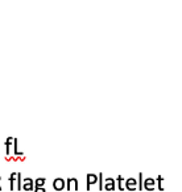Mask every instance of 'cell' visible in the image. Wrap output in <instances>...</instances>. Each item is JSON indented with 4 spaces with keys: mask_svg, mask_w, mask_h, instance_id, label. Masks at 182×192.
<instances>
[{
    "mask_svg": "<svg viewBox=\"0 0 182 192\" xmlns=\"http://www.w3.org/2000/svg\"><path fill=\"white\" fill-rule=\"evenodd\" d=\"M142 190H145V191H154L156 190V179H153V178H147L145 180H142Z\"/></svg>",
    "mask_w": 182,
    "mask_h": 192,
    "instance_id": "6da1fadb",
    "label": "cell"
},
{
    "mask_svg": "<svg viewBox=\"0 0 182 192\" xmlns=\"http://www.w3.org/2000/svg\"><path fill=\"white\" fill-rule=\"evenodd\" d=\"M124 188L125 190H128V191H131V192H133V191H136L137 190V180L135 179V178H128L124 182Z\"/></svg>",
    "mask_w": 182,
    "mask_h": 192,
    "instance_id": "7a4b0ae2",
    "label": "cell"
},
{
    "mask_svg": "<svg viewBox=\"0 0 182 192\" xmlns=\"http://www.w3.org/2000/svg\"><path fill=\"white\" fill-rule=\"evenodd\" d=\"M71 187H73L74 191H78V190H79L78 179H75V178H69L68 180H66V190L70 192V191H71Z\"/></svg>",
    "mask_w": 182,
    "mask_h": 192,
    "instance_id": "3957f363",
    "label": "cell"
},
{
    "mask_svg": "<svg viewBox=\"0 0 182 192\" xmlns=\"http://www.w3.org/2000/svg\"><path fill=\"white\" fill-rule=\"evenodd\" d=\"M87 184H86V190L87 191H90L91 190V185L94 184H96L98 183V175L96 174H87Z\"/></svg>",
    "mask_w": 182,
    "mask_h": 192,
    "instance_id": "277c9868",
    "label": "cell"
},
{
    "mask_svg": "<svg viewBox=\"0 0 182 192\" xmlns=\"http://www.w3.org/2000/svg\"><path fill=\"white\" fill-rule=\"evenodd\" d=\"M104 183L103 184V188L106 191H115V188H116V182H115L114 178H106L104 179Z\"/></svg>",
    "mask_w": 182,
    "mask_h": 192,
    "instance_id": "5b68a950",
    "label": "cell"
},
{
    "mask_svg": "<svg viewBox=\"0 0 182 192\" xmlns=\"http://www.w3.org/2000/svg\"><path fill=\"white\" fill-rule=\"evenodd\" d=\"M65 187H66V182L62 179V178H56L53 180V188L56 190V191H62V190H65Z\"/></svg>",
    "mask_w": 182,
    "mask_h": 192,
    "instance_id": "8992f818",
    "label": "cell"
},
{
    "mask_svg": "<svg viewBox=\"0 0 182 192\" xmlns=\"http://www.w3.org/2000/svg\"><path fill=\"white\" fill-rule=\"evenodd\" d=\"M21 190H24L26 192L35 190V183H33V179H30V178L24 179V183L21 184Z\"/></svg>",
    "mask_w": 182,
    "mask_h": 192,
    "instance_id": "52a82bcc",
    "label": "cell"
},
{
    "mask_svg": "<svg viewBox=\"0 0 182 192\" xmlns=\"http://www.w3.org/2000/svg\"><path fill=\"white\" fill-rule=\"evenodd\" d=\"M16 175H17V172H12V174H11V176H9V188H11V191L16 190V188H15V184H16Z\"/></svg>",
    "mask_w": 182,
    "mask_h": 192,
    "instance_id": "ba28073f",
    "label": "cell"
},
{
    "mask_svg": "<svg viewBox=\"0 0 182 192\" xmlns=\"http://www.w3.org/2000/svg\"><path fill=\"white\" fill-rule=\"evenodd\" d=\"M45 182H46L45 178H37L36 180H33V183H35V188L44 187V185H45Z\"/></svg>",
    "mask_w": 182,
    "mask_h": 192,
    "instance_id": "9c48e42d",
    "label": "cell"
},
{
    "mask_svg": "<svg viewBox=\"0 0 182 192\" xmlns=\"http://www.w3.org/2000/svg\"><path fill=\"white\" fill-rule=\"evenodd\" d=\"M115 182L118 183L120 191H124V179H123V176H121V175H118V178L115 179Z\"/></svg>",
    "mask_w": 182,
    "mask_h": 192,
    "instance_id": "30bf717a",
    "label": "cell"
},
{
    "mask_svg": "<svg viewBox=\"0 0 182 192\" xmlns=\"http://www.w3.org/2000/svg\"><path fill=\"white\" fill-rule=\"evenodd\" d=\"M21 172H17V175H16V185H15V188L17 190V191H21Z\"/></svg>",
    "mask_w": 182,
    "mask_h": 192,
    "instance_id": "8fae6325",
    "label": "cell"
},
{
    "mask_svg": "<svg viewBox=\"0 0 182 192\" xmlns=\"http://www.w3.org/2000/svg\"><path fill=\"white\" fill-rule=\"evenodd\" d=\"M157 185H158V190L160 191H165V187H164V178L161 175H158L157 176Z\"/></svg>",
    "mask_w": 182,
    "mask_h": 192,
    "instance_id": "7c38bea8",
    "label": "cell"
},
{
    "mask_svg": "<svg viewBox=\"0 0 182 192\" xmlns=\"http://www.w3.org/2000/svg\"><path fill=\"white\" fill-rule=\"evenodd\" d=\"M98 179H99V190L103 191V174H98Z\"/></svg>",
    "mask_w": 182,
    "mask_h": 192,
    "instance_id": "4fadbf2b",
    "label": "cell"
},
{
    "mask_svg": "<svg viewBox=\"0 0 182 192\" xmlns=\"http://www.w3.org/2000/svg\"><path fill=\"white\" fill-rule=\"evenodd\" d=\"M137 190H142V174H139V183H137Z\"/></svg>",
    "mask_w": 182,
    "mask_h": 192,
    "instance_id": "5bb4252c",
    "label": "cell"
},
{
    "mask_svg": "<svg viewBox=\"0 0 182 192\" xmlns=\"http://www.w3.org/2000/svg\"><path fill=\"white\" fill-rule=\"evenodd\" d=\"M33 191H35V192H46V191H45V188H44V187H38V188H35Z\"/></svg>",
    "mask_w": 182,
    "mask_h": 192,
    "instance_id": "9a60e30c",
    "label": "cell"
},
{
    "mask_svg": "<svg viewBox=\"0 0 182 192\" xmlns=\"http://www.w3.org/2000/svg\"><path fill=\"white\" fill-rule=\"evenodd\" d=\"M2 190H3V188H2V184H0V191H2Z\"/></svg>",
    "mask_w": 182,
    "mask_h": 192,
    "instance_id": "2e32d148",
    "label": "cell"
},
{
    "mask_svg": "<svg viewBox=\"0 0 182 192\" xmlns=\"http://www.w3.org/2000/svg\"><path fill=\"white\" fill-rule=\"evenodd\" d=\"M0 180H2V176H0Z\"/></svg>",
    "mask_w": 182,
    "mask_h": 192,
    "instance_id": "e0dca14e",
    "label": "cell"
}]
</instances>
